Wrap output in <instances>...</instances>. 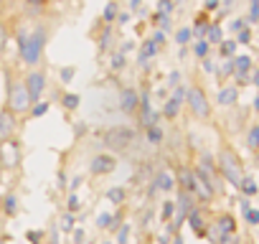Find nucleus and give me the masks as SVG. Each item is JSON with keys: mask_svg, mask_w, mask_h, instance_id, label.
Masks as SVG:
<instances>
[{"mask_svg": "<svg viewBox=\"0 0 259 244\" xmlns=\"http://www.w3.org/2000/svg\"><path fill=\"white\" fill-rule=\"evenodd\" d=\"M102 21H104L107 26H109L112 21H117V3H114V0L104 6V11H102Z\"/></svg>", "mask_w": 259, "mask_h": 244, "instance_id": "obj_19", "label": "nucleus"}, {"mask_svg": "<svg viewBox=\"0 0 259 244\" xmlns=\"http://www.w3.org/2000/svg\"><path fill=\"white\" fill-rule=\"evenodd\" d=\"M71 79H74V66L61 69V82H71Z\"/></svg>", "mask_w": 259, "mask_h": 244, "instance_id": "obj_39", "label": "nucleus"}, {"mask_svg": "<svg viewBox=\"0 0 259 244\" xmlns=\"http://www.w3.org/2000/svg\"><path fill=\"white\" fill-rule=\"evenodd\" d=\"M191 38H193V31H191V28H178V31H176V44H178L181 49H183L186 44H191Z\"/></svg>", "mask_w": 259, "mask_h": 244, "instance_id": "obj_22", "label": "nucleus"}, {"mask_svg": "<svg viewBox=\"0 0 259 244\" xmlns=\"http://www.w3.org/2000/svg\"><path fill=\"white\" fill-rule=\"evenodd\" d=\"M117 21H119V23H127V21H130V13H119Z\"/></svg>", "mask_w": 259, "mask_h": 244, "instance_id": "obj_52", "label": "nucleus"}, {"mask_svg": "<svg viewBox=\"0 0 259 244\" xmlns=\"http://www.w3.org/2000/svg\"><path fill=\"white\" fill-rule=\"evenodd\" d=\"M109 36H112V31H109V26H107V28H104V33H102V41H99V46H102V49H107V46H109Z\"/></svg>", "mask_w": 259, "mask_h": 244, "instance_id": "obj_43", "label": "nucleus"}, {"mask_svg": "<svg viewBox=\"0 0 259 244\" xmlns=\"http://www.w3.org/2000/svg\"><path fill=\"white\" fill-rule=\"evenodd\" d=\"M236 44H251V28H249V26L236 33Z\"/></svg>", "mask_w": 259, "mask_h": 244, "instance_id": "obj_30", "label": "nucleus"}, {"mask_svg": "<svg viewBox=\"0 0 259 244\" xmlns=\"http://www.w3.org/2000/svg\"><path fill=\"white\" fill-rule=\"evenodd\" d=\"M251 56H234V76H236V82L239 84H246L249 82V71H251Z\"/></svg>", "mask_w": 259, "mask_h": 244, "instance_id": "obj_9", "label": "nucleus"}, {"mask_svg": "<svg viewBox=\"0 0 259 244\" xmlns=\"http://www.w3.org/2000/svg\"><path fill=\"white\" fill-rule=\"evenodd\" d=\"M127 236H130V226L124 224V226H122V231L117 234V241H119V244H127Z\"/></svg>", "mask_w": 259, "mask_h": 244, "instance_id": "obj_42", "label": "nucleus"}, {"mask_svg": "<svg viewBox=\"0 0 259 244\" xmlns=\"http://www.w3.org/2000/svg\"><path fill=\"white\" fill-rule=\"evenodd\" d=\"M246 145H249L251 150H256V153H259V125L249 128V133H246Z\"/></svg>", "mask_w": 259, "mask_h": 244, "instance_id": "obj_21", "label": "nucleus"}, {"mask_svg": "<svg viewBox=\"0 0 259 244\" xmlns=\"http://www.w3.org/2000/svg\"><path fill=\"white\" fill-rule=\"evenodd\" d=\"M28 3H33V6H41V3H46V0H28Z\"/></svg>", "mask_w": 259, "mask_h": 244, "instance_id": "obj_55", "label": "nucleus"}, {"mask_svg": "<svg viewBox=\"0 0 259 244\" xmlns=\"http://www.w3.org/2000/svg\"><path fill=\"white\" fill-rule=\"evenodd\" d=\"M140 107V94L135 89H122L119 92V109L122 112H135Z\"/></svg>", "mask_w": 259, "mask_h": 244, "instance_id": "obj_11", "label": "nucleus"}, {"mask_svg": "<svg viewBox=\"0 0 259 244\" xmlns=\"http://www.w3.org/2000/svg\"><path fill=\"white\" fill-rule=\"evenodd\" d=\"M49 112V102H41V104H33L31 107V114L33 117H41V114H46Z\"/></svg>", "mask_w": 259, "mask_h": 244, "instance_id": "obj_31", "label": "nucleus"}, {"mask_svg": "<svg viewBox=\"0 0 259 244\" xmlns=\"http://www.w3.org/2000/svg\"><path fill=\"white\" fill-rule=\"evenodd\" d=\"M97 226H99V229H109V226H112V216H109V214H99V216H97Z\"/></svg>", "mask_w": 259, "mask_h": 244, "instance_id": "obj_32", "label": "nucleus"}, {"mask_svg": "<svg viewBox=\"0 0 259 244\" xmlns=\"http://www.w3.org/2000/svg\"><path fill=\"white\" fill-rule=\"evenodd\" d=\"M186 102H188V107H191V112L196 114V117H208L211 114V104H208V97H206V92L201 89V87H191L188 89V94H186Z\"/></svg>", "mask_w": 259, "mask_h": 244, "instance_id": "obj_5", "label": "nucleus"}, {"mask_svg": "<svg viewBox=\"0 0 259 244\" xmlns=\"http://www.w3.org/2000/svg\"><path fill=\"white\" fill-rule=\"evenodd\" d=\"M234 229H236V224H234V219L231 216H221L219 221H216V231H219V236H216V241L219 244H224L231 234H234Z\"/></svg>", "mask_w": 259, "mask_h": 244, "instance_id": "obj_12", "label": "nucleus"}, {"mask_svg": "<svg viewBox=\"0 0 259 244\" xmlns=\"http://www.w3.org/2000/svg\"><path fill=\"white\" fill-rule=\"evenodd\" d=\"M249 23H259V0H249Z\"/></svg>", "mask_w": 259, "mask_h": 244, "instance_id": "obj_28", "label": "nucleus"}, {"mask_svg": "<svg viewBox=\"0 0 259 244\" xmlns=\"http://www.w3.org/2000/svg\"><path fill=\"white\" fill-rule=\"evenodd\" d=\"M203 41H208V44H221V41H224V31H221V26H219V23H211L208 31H206V36H203Z\"/></svg>", "mask_w": 259, "mask_h": 244, "instance_id": "obj_17", "label": "nucleus"}, {"mask_svg": "<svg viewBox=\"0 0 259 244\" xmlns=\"http://www.w3.org/2000/svg\"><path fill=\"white\" fill-rule=\"evenodd\" d=\"M155 188H158V191H173V188H176V181H173V176H170L168 171L158 173V176H155Z\"/></svg>", "mask_w": 259, "mask_h": 244, "instance_id": "obj_16", "label": "nucleus"}, {"mask_svg": "<svg viewBox=\"0 0 259 244\" xmlns=\"http://www.w3.org/2000/svg\"><path fill=\"white\" fill-rule=\"evenodd\" d=\"M21 163V143L18 140H3L0 143V166L6 168H16Z\"/></svg>", "mask_w": 259, "mask_h": 244, "instance_id": "obj_6", "label": "nucleus"}, {"mask_svg": "<svg viewBox=\"0 0 259 244\" xmlns=\"http://www.w3.org/2000/svg\"><path fill=\"white\" fill-rule=\"evenodd\" d=\"M249 79H251V84H254V87H259V69H254Z\"/></svg>", "mask_w": 259, "mask_h": 244, "instance_id": "obj_51", "label": "nucleus"}, {"mask_svg": "<svg viewBox=\"0 0 259 244\" xmlns=\"http://www.w3.org/2000/svg\"><path fill=\"white\" fill-rule=\"evenodd\" d=\"M219 171H221V176H224L231 186L239 188L244 173H241V160H239V155H236L231 148H221V153H219Z\"/></svg>", "mask_w": 259, "mask_h": 244, "instance_id": "obj_2", "label": "nucleus"}, {"mask_svg": "<svg viewBox=\"0 0 259 244\" xmlns=\"http://www.w3.org/2000/svg\"><path fill=\"white\" fill-rule=\"evenodd\" d=\"M114 168H117V158H114V155L102 153V155H94V158H92V173H94V176H107V173H112Z\"/></svg>", "mask_w": 259, "mask_h": 244, "instance_id": "obj_7", "label": "nucleus"}, {"mask_svg": "<svg viewBox=\"0 0 259 244\" xmlns=\"http://www.w3.org/2000/svg\"><path fill=\"white\" fill-rule=\"evenodd\" d=\"M61 229H64V231H74V219H71L69 214L61 219Z\"/></svg>", "mask_w": 259, "mask_h": 244, "instance_id": "obj_36", "label": "nucleus"}, {"mask_svg": "<svg viewBox=\"0 0 259 244\" xmlns=\"http://www.w3.org/2000/svg\"><path fill=\"white\" fill-rule=\"evenodd\" d=\"M44 46H46V31L44 28H36L33 33L18 36V54L26 64H36L44 54Z\"/></svg>", "mask_w": 259, "mask_h": 244, "instance_id": "obj_1", "label": "nucleus"}, {"mask_svg": "<svg viewBox=\"0 0 259 244\" xmlns=\"http://www.w3.org/2000/svg\"><path fill=\"white\" fill-rule=\"evenodd\" d=\"M178 79H181V74H178V71H173V74H170V82H168V84H170V87H178V84H181Z\"/></svg>", "mask_w": 259, "mask_h": 244, "instance_id": "obj_48", "label": "nucleus"}, {"mask_svg": "<svg viewBox=\"0 0 259 244\" xmlns=\"http://www.w3.org/2000/svg\"><path fill=\"white\" fill-rule=\"evenodd\" d=\"M79 206H81V204H79V196L71 193V196H69V211H79Z\"/></svg>", "mask_w": 259, "mask_h": 244, "instance_id": "obj_40", "label": "nucleus"}, {"mask_svg": "<svg viewBox=\"0 0 259 244\" xmlns=\"http://www.w3.org/2000/svg\"><path fill=\"white\" fill-rule=\"evenodd\" d=\"M181 104H183V102H178V99H173V97H170V99L163 104V117H170V119H173V117L178 114Z\"/></svg>", "mask_w": 259, "mask_h": 244, "instance_id": "obj_18", "label": "nucleus"}, {"mask_svg": "<svg viewBox=\"0 0 259 244\" xmlns=\"http://www.w3.org/2000/svg\"><path fill=\"white\" fill-rule=\"evenodd\" d=\"M229 74H234V59H229V61L221 66V76H229Z\"/></svg>", "mask_w": 259, "mask_h": 244, "instance_id": "obj_38", "label": "nucleus"}, {"mask_svg": "<svg viewBox=\"0 0 259 244\" xmlns=\"http://www.w3.org/2000/svg\"><path fill=\"white\" fill-rule=\"evenodd\" d=\"M74 241H76V244L84 241V231H81V229H74Z\"/></svg>", "mask_w": 259, "mask_h": 244, "instance_id": "obj_49", "label": "nucleus"}, {"mask_svg": "<svg viewBox=\"0 0 259 244\" xmlns=\"http://www.w3.org/2000/svg\"><path fill=\"white\" fill-rule=\"evenodd\" d=\"M246 214V221L249 224H259V211L256 209H249V211H244Z\"/></svg>", "mask_w": 259, "mask_h": 244, "instance_id": "obj_37", "label": "nucleus"}, {"mask_svg": "<svg viewBox=\"0 0 259 244\" xmlns=\"http://www.w3.org/2000/svg\"><path fill=\"white\" fill-rule=\"evenodd\" d=\"M107 198H109L112 204H122V201H124V188H109V191H107Z\"/></svg>", "mask_w": 259, "mask_h": 244, "instance_id": "obj_29", "label": "nucleus"}, {"mask_svg": "<svg viewBox=\"0 0 259 244\" xmlns=\"http://www.w3.org/2000/svg\"><path fill=\"white\" fill-rule=\"evenodd\" d=\"M208 49H211V44H208V41H203V38H201V41H196V46H193V51H196V56H198V59H206V56H208Z\"/></svg>", "mask_w": 259, "mask_h": 244, "instance_id": "obj_27", "label": "nucleus"}, {"mask_svg": "<svg viewBox=\"0 0 259 244\" xmlns=\"http://www.w3.org/2000/svg\"><path fill=\"white\" fill-rule=\"evenodd\" d=\"M6 41H8V33H6V26L0 23V51L6 49Z\"/></svg>", "mask_w": 259, "mask_h": 244, "instance_id": "obj_45", "label": "nucleus"}, {"mask_svg": "<svg viewBox=\"0 0 259 244\" xmlns=\"http://www.w3.org/2000/svg\"><path fill=\"white\" fill-rule=\"evenodd\" d=\"M254 109L259 112V94H256V99H254Z\"/></svg>", "mask_w": 259, "mask_h": 244, "instance_id": "obj_56", "label": "nucleus"}, {"mask_svg": "<svg viewBox=\"0 0 259 244\" xmlns=\"http://www.w3.org/2000/svg\"><path fill=\"white\" fill-rule=\"evenodd\" d=\"M239 188L246 193V196H254L259 188H256V183H254V178H241V183H239Z\"/></svg>", "mask_w": 259, "mask_h": 244, "instance_id": "obj_26", "label": "nucleus"}, {"mask_svg": "<svg viewBox=\"0 0 259 244\" xmlns=\"http://www.w3.org/2000/svg\"><path fill=\"white\" fill-rule=\"evenodd\" d=\"M153 41H155L158 46H163V44H165V33H160V31H158V33L153 36Z\"/></svg>", "mask_w": 259, "mask_h": 244, "instance_id": "obj_47", "label": "nucleus"}, {"mask_svg": "<svg viewBox=\"0 0 259 244\" xmlns=\"http://www.w3.org/2000/svg\"><path fill=\"white\" fill-rule=\"evenodd\" d=\"M140 119H143V125L145 128H153L155 125V119H158V114L153 112V107H150V99L143 94V99H140Z\"/></svg>", "mask_w": 259, "mask_h": 244, "instance_id": "obj_13", "label": "nucleus"}, {"mask_svg": "<svg viewBox=\"0 0 259 244\" xmlns=\"http://www.w3.org/2000/svg\"><path fill=\"white\" fill-rule=\"evenodd\" d=\"M148 143H153V145H158V143H163V130H160L158 125H153V128H148Z\"/></svg>", "mask_w": 259, "mask_h": 244, "instance_id": "obj_25", "label": "nucleus"}, {"mask_svg": "<svg viewBox=\"0 0 259 244\" xmlns=\"http://www.w3.org/2000/svg\"><path fill=\"white\" fill-rule=\"evenodd\" d=\"M244 21H246V18H234V21H231V31H234V33H239L241 28H246V23H244Z\"/></svg>", "mask_w": 259, "mask_h": 244, "instance_id": "obj_35", "label": "nucleus"}, {"mask_svg": "<svg viewBox=\"0 0 259 244\" xmlns=\"http://www.w3.org/2000/svg\"><path fill=\"white\" fill-rule=\"evenodd\" d=\"M158 51H160V46H158L153 38H150V41H143V46H140V54H138L140 64H143V61H148V59H153Z\"/></svg>", "mask_w": 259, "mask_h": 244, "instance_id": "obj_15", "label": "nucleus"}, {"mask_svg": "<svg viewBox=\"0 0 259 244\" xmlns=\"http://www.w3.org/2000/svg\"><path fill=\"white\" fill-rule=\"evenodd\" d=\"M236 38L234 41H221L219 44V51H221V56H226V59H234V54H236Z\"/></svg>", "mask_w": 259, "mask_h": 244, "instance_id": "obj_20", "label": "nucleus"}, {"mask_svg": "<svg viewBox=\"0 0 259 244\" xmlns=\"http://www.w3.org/2000/svg\"><path fill=\"white\" fill-rule=\"evenodd\" d=\"M170 214H173V201H165V206H163L160 216H163V219H170Z\"/></svg>", "mask_w": 259, "mask_h": 244, "instance_id": "obj_44", "label": "nucleus"}, {"mask_svg": "<svg viewBox=\"0 0 259 244\" xmlns=\"http://www.w3.org/2000/svg\"><path fill=\"white\" fill-rule=\"evenodd\" d=\"M186 94H188V92H186L183 87H176V92H173V99H178V102H183V99H186Z\"/></svg>", "mask_w": 259, "mask_h": 244, "instance_id": "obj_46", "label": "nucleus"}, {"mask_svg": "<svg viewBox=\"0 0 259 244\" xmlns=\"http://www.w3.org/2000/svg\"><path fill=\"white\" fill-rule=\"evenodd\" d=\"M236 99H239V89H236V87H221V89H219L216 102H219L221 107H231V104H236Z\"/></svg>", "mask_w": 259, "mask_h": 244, "instance_id": "obj_14", "label": "nucleus"}, {"mask_svg": "<svg viewBox=\"0 0 259 244\" xmlns=\"http://www.w3.org/2000/svg\"><path fill=\"white\" fill-rule=\"evenodd\" d=\"M234 3H236V0H224V8H226V11H229V8H231V6H234Z\"/></svg>", "mask_w": 259, "mask_h": 244, "instance_id": "obj_54", "label": "nucleus"}, {"mask_svg": "<svg viewBox=\"0 0 259 244\" xmlns=\"http://www.w3.org/2000/svg\"><path fill=\"white\" fill-rule=\"evenodd\" d=\"M33 107V99L26 89V82H16L11 84V92H8V109L13 114H23V112H31Z\"/></svg>", "mask_w": 259, "mask_h": 244, "instance_id": "obj_3", "label": "nucleus"}, {"mask_svg": "<svg viewBox=\"0 0 259 244\" xmlns=\"http://www.w3.org/2000/svg\"><path fill=\"white\" fill-rule=\"evenodd\" d=\"M16 209H18V206H16V196H8V198H6V211H8V214H16Z\"/></svg>", "mask_w": 259, "mask_h": 244, "instance_id": "obj_41", "label": "nucleus"}, {"mask_svg": "<svg viewBox=\"0 0 259 244\" xmlns=\"http://www.w3.org/2000/svg\"><path fill=\"white\" fill-rule=\"evenodd\" d=\"M26 89H28L31 99L36 102V99L41 97V92L46 89V76H44V71H31L28 79H26Z\"/></svg>", "mask_w": 259, "mask_h": 244, "instance_id": "obj_10", "label": "nucleus"}, {"mask_svg": "<svg viewBox=\"0 0 259 244\" xmlns=\"http://www.w3.org/2000/svg\"><path fill=\"white\" fill-rule=\"evenodd\" d=\"M173 244H183V239H181V236H176V241H173Z\"/></svg>", "mask_w": 259, "mask_h": 244, "instance_id": "obj_57", "label": "nucleus"}, {"mask_svg": "<svg viewBox=\"0 0 259 244\" xmlns=\"http://www.w3.org/2000/svg\"><path fill=\"white\" fill-rule=\"evenodd\" d=\"M112 69H114V71L124 69V54H114V56H112Z\"/></svg>", "mask_w": 259, "mask_h": 244, "instance_id": "obj_34", "label": "nucleus"}, {"mask_svg": "<svg viewBox=\"0 0 259 244\" xmlns=\"http://www.w3.org/2000/svg\"><path fill=\"white\" fill-rule=\"evenodd\" d=\"M133 140H135V130L122 128V125H117V128L104 133V145L109 150H127L130 145H133Z\"/></svg>", "mask_w": 259, "mask_h": 244, "instance_id": "obj_4", "label": "nucleus"}, {"mask_svg": "<svg viewBox=\"0 0 259 244\" xmlns=\"http://www.w3.org/2000/svg\"><path fill=\"white\" fill-rule=\"evenodd\" d=\"M219 8V0H206V11H216Z\"/></svg>", "mask_w": 259, "mask_h": 244, "instance_id": "obj_50", "label": "nucleus"}, {"mask_svg": "<svg viewBox=\"0 0 259 244\" xmlns=\"http://www.w3.org/2000/svg\"><path fill=\"white\" fill-rule=\"evenodd\" d=\"M170 11H173V0H160V3H158V13L170 16Z\"/></svg>", "mask_w": 259, "mask_h": 244, "instance_id": "obj_33", "label": "nucleus"}, {"mask_svg": "<svg viewBox=\"0 0 259 244\" xmlns=\"http://www.w3.org/2000/svg\"><path fill=\"white\" fill-rule=\"evenodd\" d=\"M188 221H191V226H193V231H196L198 236H203V234H206V226L201 224V216H198V211H191V214H188Z\"/></svg>", "mask_w": 259, "mask_h": 244, "instance_id": "obj_23", "label": "nucleus"}, {"mask_svg": "<svg viewBox=\"0 0 259 244\" xmlns=\"http://www.w3.org/2000/svg\"><path fill=\"white\" fill-rule=\"evenodd\" d=\"M79 102H81V97H79V94H64V97H61V104H64L66 109H76V107H79Z\"/></svg>", "mask_w": 259, "mask_h": 244, "instance_id": "obj_24", "label": "nucleus"}, {"mask_svg": "<svg viewBox=\"0 0 259 244\" xmlns=\"http://www.w3.org/2000/svg\"><path fill=\"white\" fill-rule=\"evenodd\" d=\"M140 3H143V0H130V8L138 11V8H140Z\"/></svg>", "mask_w": 259, "mask_h": 244, "instance_id": "obj_53", "label": "nucleus"}, {"mask_svg": "<svg viewBox=\"0 0 259 244\" xmlns=\"http://www.w3.org/2000/svg\"><path fill=\"white\" fill-rule=\"evenodd\" d=\"M16 125H18V122H16V114H13V112L6 107L3 112H0V143L13 138V133H16Z\"/></svg>", "mask_w": 259, "mask_h": 244, "instance_id": "obj_8", "label": "nucleus"}]
</instances>
